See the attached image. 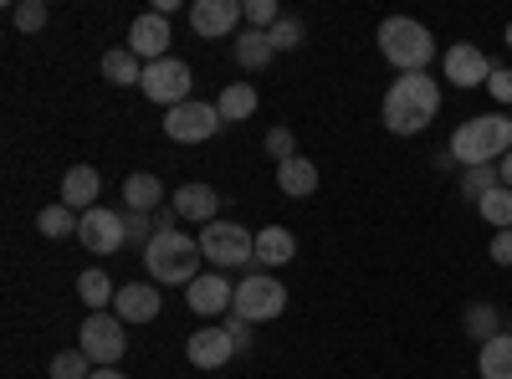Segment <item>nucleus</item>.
Instances as JSON below:
<instances>
[{
	"label": "nucleus",
	"mask_w": 512,
	"mask_h": 379,
	"mask_svg": "<svg viewBox=\"0 0 512 379\" xmlns=\"http://www.w3.org/2000/svg\"><path fill=\"white\" fill-rule=\"evenodd\" d=\"M441 113V82L431 72H410V77H395L390 82V93H384V129L400 134V139H415L425 134V123H436Z\"/></svg>",
	"instance_id": "1"
},
{
	"label": "nucleus",
	"mask_w": 512,
	"mask_h": 379,
	"mask_svg": "<svg viewBox=\"0 0 512 379\" xmlns=\"http://www.w3.org/2000/svg\"><path fill=\"white\" fill-rule=\"evenodd\" d=\"M200 236H185V231H159L149 246H144V267H149V282L159 287H190L200 277Z\"/></svg>",
	"instance_id": "2"
},
{
	"label": "nucleus",
	"mask_w": 512,
	"mask_h": 379,
	"mask_svg": "<svg viewBox=\"0 0 512 379\" xmlns=\"http://www.w3.org/2000/svg\"><path fill=\"white\" fill-rule=\"evenodd\" d=\"M379 57L390 62L400 77H410V72H425L436 62V36L425 31L415 16H384L379 21Z\"/></svg>",
	"instance_id": "3"
},
{
	"label": "nucleus",
	"mask_w": 512,
	"mask_h": 379,
	"mask_svg": "<svg viewBox=\"0 0 512 379\" xmlns=\"http://www.w3.org/2000/svg\"><path fill=\"white\" fill-rule=\"evenodd\" d=\"M502 154H512V118L507 113H482V118L456 123L451 159L461 164V170H472V164H497Z\"/></svg>",
	"instance_id": "4"
},
{
	"label": "nucleus",
	"mask_w": 512,
	"mask_h": 379,
	"mask_svg": "<svg viewBox=\"0 0 512 379\" xmlns=\"http://www.w3.org/2000/svg\"><path fill=\"white\" fill-rule=\"evenodd\" d=\"M77 349L98 369H118V359L128 354V323L118 313H88L77 328Z\"/></svg>",
	"instance_id": "5"
},
{
	"label": "nucleus",
	"mask_w": 512,
	"mask_h": 379,
	"mask_svg": "<svg viewBox=\"0 0 512 379\" xmlns=\"http://www.w3.org/2000/svg\"><path fill=\"white\" fill-rule=\"evenodd\" d=\"M282 308H287V287H282L272 272H251V277L236 282V303H231L236 318H246V323H272V318H282Z\"/></svg>",
	"instance_id": "6"
},
{
	"label": "nucleus",
	"mask_w": 512,
	"mask_h": 379,
	"mask_svg": "<svg viewBox=\"0 0 512 379\" xmlns=\"http://www.w3.org/2000/svg\"><path fill=\"white\" fill-rule=\"evenodd\" d=\"M200 251L210 267H246V262H256V236L236 221H210V226H200Z\"/></svg>",
	"instance_id": "7"
},
{
	"label": "nucleus",
	"mask_w": 512,
	"mask_h": 379,
	"mask_svg": "<svg viewBox=\"0 0 512 379\" xmlns=\"http://www.w3.org/2000/svg\"><path fill=\"white\" fill-rule=\"evenodd\" d=\"M144 98L149 103H159L164 113L169 108H180V103H190V88H195V77H190V67L180 62V57H164V62H149L144 67Z\"/></svg>",
	"instance_id": "8"
},
{
	"label": "nucleus",
	"mask_w": 512,
	"mask_h": 379,
	"mask_svg": "<svg viewBox=\"0 0 512 379\" xmlns=\"http://www.w3.org/2000/svg\"><path fill=\"white\" fill-rule=\"evenodd\" d=\"M221 108L216 103H200V98H190V103H180V108H169L164 113V134L175 139V144H205V139H216L221 134Z\"/></svg>",
	"instance_id": "9"
},
{
	"label": "nucleus",
	"mask_w": 512,
	"mask_h": 379,
	"mask_svg": "<svg viewBox=\"0 0 512 379\" xmlns=\"http://www.w3.org/2000/svg\"><path fill=\"white\" fill-rule=\"evenodd\" d=\"M77 241L88 246L93 257H113V251L128 241V231H123V210H108V205L82 210V221H77Z\"/></svg>",
	"instance_id": "10"
},
{
	"label": "nucleus",
	"mask_w": 512,
	"mask_h": 379,
	"mask_svg": "<svg viewBox=\"0 0 512 379\" xmlns=\"http://www.w3.org/2000/svg\"><path fill=\"white\" fill-rule=\"evenodd\" d=\"M241 21H246V0H195V6H190V26H195V36H205V41L236 36Z\"/></svg>",
	"instance_id": "11"
},
{
	"label": "nucleus",
	"mask_w": 512,
	"mask_h": 379,
	"mask_svg": "<svg viewBox=\"0 0 512 379\" xmlns=\"http://www.w3.org/2000/svg\"><path fill=\"white\" fill-rule=\"evenodd\" d=\"M441 72H446L451 88H487L492 57L482 47H472V41H456V47H446V57H441Z\"/></svg>",
	"instance_id": "12"
},
{
	"label": "nucleus",
	"mask_w": 512,
	"mask_h": 379,
	"mask_svg": "<svg viewBox=\"0 0 512 379\" xmlns=\"http://www.w3.org/2000/svg\"><path fill=\"white\" fill-rule=\"evenodd\" d=\"M185 303L195 318H216V313H231L236 303V282H226L221 272H200L190 287H185Z\"/></svg>",
	"instance_id": "13"
},
{
	"label": "nucleus",
	"mask_w": 512,
	"mask_h": 379,
	"mask_svg": "<svg viewBox=\"0 0 512 379\" xmlns=\"http://www.w3.org/2000/svg\"><path fill=\"white\" fill-rule=\"evenodd\" d=\"M169 41H175L169 36V16H159V11H144L134 26H128V52H134L144 67L169 57Z\"/></svg>",
	"instance_id": "14"
},
{
	"label": "nucleus",
	"mask_w": 512,
	"mask_h": 379,
	"mask_svg": "<svg viewBox=\"0 0 512 379\" xmlns=\"http://www.w3.org/2000/svg\"><path fill=\"white\" fill-rule=\"evenodd\" d=\"M159 308H164L159 282H123L118 298H113V313H118L123 323H154Z\"/></svg>",
	"instance_id": "15"
},
{
	"label": "nucleus",
	"mask_w": 512,
	"mask_h": 379,
	"mask_svg": "<svg viewBox=\"0 0 512 379\" xmlns=\"http://www.w3.org/2000/svg\"><path fill=\"white\" fill-rule=\"evenodd\" d=\"M185 354H190L195 369H226L231 354H236V339H231V328H195Z\"/></svg>",
	"instance_id": "16"
},
{
	"label": "nucleus",
	"mask_w": 512,
	"mask_h": 379,
	"mask_svg": "<svg viewBox=\"0 0 512 379\" xmlns=\"http://www.w3.org/2000/svg\"><path fill=\"white\" fill-rule=\"evenodd\" d=\"M180 210V221H195V226H210V221H221L216 210H221V195L210 190V185H180L175 200H169Z\"/></svg>",
	"instance_id": "17"
},
{
	"label": "nucleus",
	"mask_w": 512,
	"mask_h": 379,
	"mask_svg": "<svg viewBox=\"0 0 512 379\" xmlns=\"http://www.w3.org/2000/svg\"><path fill=\"white\" fill-rule=\"evenodd\" d=\"M98 190H103V175L93 170V164H72V170L62 175V205H72L77 216H82V210H93Z\"/></svg>",
	"instance_id": "18"
},
{
	"label": "nucleus",
	"mask_w": 512,
	"mask_h": 379,
	"mask_svg": "<svg viewBox=\"0 0 512 379\" xmlns=\"http://www.w3.org/2000/svg\"><path fill=\"white\" fill-rule=\"evenodd\" d=\"M297 257V236L287 231V226H267V231H256V262L262 267H287Z\"/></svg>",
	"instance_id": "19"
},
{
	"label": "nucleus",
	"mask_w": 512,
	"mask_h": 379,
	"mask_svg": "<svg viewBox=\"0 0 512 379\" xmlns=\"http://www.w3.org/2000/svg\"><path fill=\"white\" fill-rule=\"evenodd\" d=\"M231 52H236V67H246V72H262V67L277 57L272 41H267V31H256V26H241V31H236Z\"/></svg>",
	"instance_id": "20"
},
{
	"label": "nucleus",
	"mask_w": 512,
	"mask_h": 379,
	"mask_svg": "<svg viewBox=\"0 0 512 379\" xmlns=\"http://www.w3.org/2000/svg\"><path fill=\"white\" fill-rule=\"evenodd\" d=\"M277 190L282 195H292V200H303V195H313L318 190V164L313 159H287V164H277Z\"/></svg>",
	"instance_id": "21"
},
{
	"label": "nucleus",
	"mask_w": 512,
	"mask_h": 379,
	"mask_svg": "<svg viewBox=\"0 0 512 379\" xmlns=\"http://www.w3.org/2000/svg\"><path fill=\"white\" fill-rule=\"evenodd\" d=\"M123 205H128V210H144V216H149L154 205H164V180L149 175V170L128 175V180H123Z\"/></svg>",
	"instance_id": "22"
},
{
	"label": "nucleus",
	"mask_w": 512,
	"mask_h": 379,
	"mask_svg": "<svg viewBox=\"0 0 512 379\" xmlns=\"http://www.w3.org/2000/svg\"><path fill=\"white\" fill-rule=\"evenodd\" d=\"M477 369L482 379H512V333H497L477 349Z\"/></svg>",
	"instance_id": "23"
},
{
	"label": "nucleus",
	"mask_w": 512,
	"mask_h": 379,
	"mask_svg": "<svg viewBox=\"0 0 512 379\" xmlns=\"http://www.w3.org/2000/svg\"><path fill=\"white\" fill-rule=\"evenodd\" d=\"M256 103H262V98H256V88H251V82H226V88H221V98H216V108H221V118H226V123H241V118H251V113H256Z\"/></svg>",
	"instance_id": "24"
},
{
	"label": "nucleus",
	"mask_w": 512,
	"mask_h": 379,
	"mask_svg": "<svg viewBox=\"0 0 512 379\" xmlns=\"http://www.w3.org/2000/svg\"><path fill=\"white\" fill-rule=\"evenodd\" d=\"M77 298L88 303L93 313H103V308H113V298H118V287H113V277H108V272L88 267V272L77 277Z\"/></svg>",
	"instance_id": "25"
},
{
	"label": "nucleus",
	"mask_w": 512,
	"mask_h": 379,
	"mask_svg": "<svg viewBox=\"0 0 512 379\" xmlns=\"http://www.w3.org/2000/svg\"><path fill=\"white\" fill-rule=\"evenodd\" d=\"M103 77L113 82V88H139V82H144V62L128 47H118V52L103 57Z\"/></svg>",
	"instance_id": "26"
},
{
	"label": "nucleus",
	"mask_w": 512,
	"mask_h": 379,
	"mask_svg": "<svg viewBox=\"0 0 512 379\" xmlns=\"http://www.w3.org/2000/svg\"><path fill=\"white\" fill-rule=\"evenodd\" d=\"M77 221H82V216H77L72 205H41V210H36V231L47 236V241L72 236V231H77Z\"/></svg>",
	"instance_id": "27"
},
{
	"label": "nucleus",
	"mask_w": 512,
	"mask_h": 379,
	"mask_svg": "<svg viewBox=\"0 0 512 379\" xmlns=\"http://www.w3.org/2000/svg\"><path fill=\"white\" fill-rule=\"evenodd\" d=\"M477 210H482V221H487V226H497V231H512V190H507V185L487 190V195L477 200Z\"/></svg>",
	"instance_id": "28"
},
{
	"label": "nucleus",
	"mask_w": 512,
	"mask_h": 379,
	"mask_svg": "<svg viewBox=\"0 0 512 379\" xmlns=\"http://www.w3.org/2000/svg\"><path fill=\"white\" fill-rule=\"evenodd\" d=\"M267 41H272V52H297L308 41V26H303V16H287L282 11V21L267 31Z\"/></svg>",
	"instance_id": "29"
},
{
	"label": "nucleus",
	"mask_w": 512,
	"mask_h": 379,
	"mask_svg": "<svg viewBox=\"0 0 512 379\" xmlns=\"http://www.w3.org/2000/svg\"><path fill=\"white\" fill-rule=\"evenodd\" d=\"M497 164H472V170H461V195L466 200H482L487 190H497Z\"/></svg>",
	"instance_id": "30"
},
{
	"label": "nucleus",
	"mask_w": 512,
	"mask_h": 379,
	"mask_svg": "<svg viewBox=\"0 0 512 379\" xmlns=\"http://www.w3.org/2000/svg\"><path fill=\"white\" fill-rule=\"evenodd\" d=\"M466 333H472V339L477 344H487V339H497V308L492 303H472V308H466Z\"/></svg>",
	"instance_id": "31"
},
{
	"label": "nucleus",
	"mask_w": 512,
	"mask_h": 379,
	"mask_svg": "<svg viewBox=\"0 0 512 379\" xmlns=\"http://www.w3.org/2000/svg\"><path fill=\"white\" fill-rule=\"evenodd\" d=\"M93 359L82 354V349H62L57 359H52V379H93Z\"/></svg>",
	"instance_id": "32"
},
{
	"label": "nucleus",
	"mask_w": 512,
	"mask_h": 379,
	"mask_svg": "<svg viewBox=\"0 0 512 379\" xmlns=\"http://www.w3.org/2000/svg\"><path fill=\"white\" fill-rule=\"evenodd\" d=\"M11 21H16L26 36H36L41 26H47V0H21V6L11 11Z\"/></svg>",
	"instance_id": "33"
},
{
	"label": "nucleus",
	"mask_w": 512,
	"mask_h": 379,
	"mask_svg": "<svg viewBox=\"0 0 512 379\" xmlns=\"http://www.w3.org/2000/svg\"><path fill=\"white\" fill-rule=\"evenodd\" d=\"M277 21H282L277 0H246V26H256V31H272Z\"/></svg>",
	"instance_id": "34"
},
{
	"label": "nucleus",
	"mask_w": 512,
	"mask_h": 379,
	"mask_svg": "<svg viewBox=\"0 0 512 379\" xmlns=\"http://www.w3.org/2000/svg\"><path fill=\"white\" fill-rule=\"evenodd\" d=\"M123 231H128V241H139V246H149L159 236V226H149L144 210H123Z\"/></svg>",
	"instance_id": "35"
},
{
	"label": "nucleus",
	"mask_w": 512,
	"mask_h": 379,
	"mask_svg": "<svg viewBox=\"0 0 512 379\" xmlns=\"http://www.w3.org/2000/svg\"><path fill=\"white\" fill-rule=\"evenodd\" d=\"M267 154H272L277 164H287V159H297V139H292V129H282V123H277V129L267 134Z\"/></svg>",
	"instance_id": "36"
},
{
	"label": "nucleus",
	"mask_w": 512,
	"mask_h": 379,
	"mask_svg": "<svg viewBox=\"0 0 512 379\" xmlns=\"http://www.w3.org/2000/svg\"><path fill=\"white\" fill-rule=\"evenodd\" d=\"M487 93H492L497 103H512V72H507V67H492V77H487Z\"/></svg>",
	"instance_id": "37"
},
{
	"label": "nucleus",
	"mask_w": 512,
	"mask_h": 379,
	"mask_svg": "<svg viewBox=\"0 0 512 379\" xmlns=\"http://www.w3.org/2000/svg\"><path fill=\"white\" fill-rule=\"evenodd\" d=\"M487 251H492V262H497V267H512V231H497Z\"/></svg>",
	"instance_id": "38"
},
{
	"label": "nucleus",
	"mask_w": 512,
	"mask_h": 379,
	"mask_svg": "<svg viewBox=\"0 0 512 379\" xmlns=\"http://www.w3.org/2000/svg\"><path fill=\"white\" fill-rule=\"evenodd\" d=\"M226 328H231V339H236V354H241V349H246V344H251V323H246V318H236V313H231V323H226Z\"/></svg>",
	"instance_id": "39"
},
{
	"label": "nucleus",
	"mask_w": 512,
	"mask_h": 379,
	"mask_svg": "<svg viewBox=\"0 0 512 379\" xmlns=\"http://www.w3.org/2000/svg\"><path fill=\"white\" fill-rule=\"evenodd\" d=\"M497 180L512 190V154H502V159H497Z\"/></svg>",
	"instance_id": "40"
},
{
	"label": "nucleus",
	"mask_w": 512,
	"mask_h": 379,
	"mask_svg": "<svg viewBox=\"0 0 512 379\" xmlns=\"http://www.w3.org/2000/svg\"><path fill=\"white\" fill-rule=\"evenodd\" d=\"M93 379H128L123 369H93Z\"/></svg>",
	"instance_id": "41"
},
{
	"label": "nucleus",
	"mask_w": 512,
	"mask_h": 379,
	"mask_svg": "<svg viewBox=\"0 0 512 379\" xmlns=\"http://www.w3.org/2000/svg\"><path fill=\"white\" fill-rule=\"evenodd\" d=\"M507 47H512V21H507Z\"/></svg>",
	"instance_id": "42"
}]
</instances>
